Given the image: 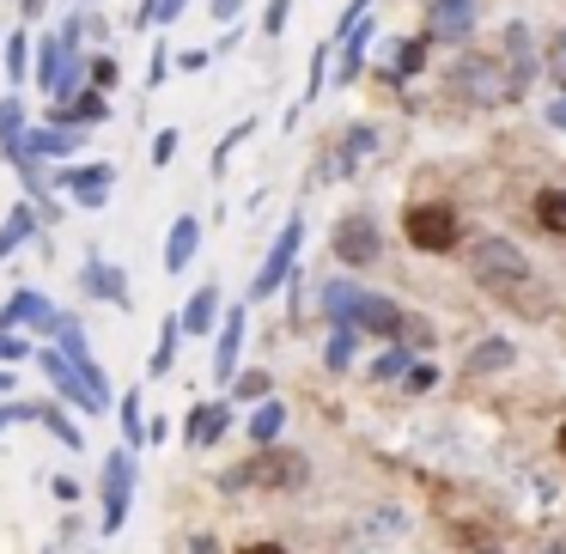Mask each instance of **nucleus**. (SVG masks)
<instances>
[{
    "label": "nucleus",
    "instance_id": "nucleus-1",
    "mask_svg": "<svg viewBox=\"0 0 566 554\" xmlns=\"http://www.w3.org/2000/svg\"><path fill=\"white\" fill-rule=\"evenodd\" d=\"M469 274H475V286L481 293H493L500 305H524L530 317H542V286H536V274H530V257L517 244H505V238H475L469 244Z\"/></svg>",
    "mask_w": 566,
    "mask_h": 554
},
{
    "label": "nucleus",
    "instance_id": "nucleus-2",
    "mask_svg": "<svg viewBox=\"0 0 566 554\" xmlns=\"http://www.w3.org/2000/svg\"><path fill=\"white\" fill-rule=\"evenodd\" d=\"M311 481V463L305 451H293V445H256V457L238 469H226L220 488L226 493H244V488H262V493H298Z\"/></svg>",
    "mask_w": 566,
    "mask_h": 554
},
{
    "label": "nucleus",
    "instance_id": "nucleus-3",
    "mask_svg": "<svg viewBox=\"0 0 566 554\" xmlns=\"http://www.w3.org/2000/svg\"><path fill=\"white\" fill-rule=\"evenodd\" d=\"M402 232L415 250H427V257H451L457 244H463V220H457V208H444V201H415V208L402 213Z\"/></svg>",
    "mask_w": 566,
    "mask_h": 554
},
{
    "label": "nucleus",
    "instance_id": "nucleus-4",
    "mask_svg": "<svg viewBox=\"0 0 566 554\" xmlns=\"http://www.w3.org/2000/svg\"><path fill=\"white\" fill-rule=\"evenodd\" d=\"M50 335H55V347H62L67 354V366L80 372V378L92 384V396H98V403H111V378H104V366L98 359H92V347H86V330H80V317H67V311H55V323H50Z\"/></svg>",
    "mask_w": 566,
    "mask_h": 554
},
{
    "label": "nucleus",
    "instance_id": "nucleus-5",
    "mask_svg": "<svg viewBox=\"0 0 566 554\" xmlns=\"http://www.w3.org/2000/svg\"><path fill=\"white\" fill-rule=\"evenodd\" d=\"M38 366H43V378H50L55 403L80 408V415H104V403H98V396H92V384L80 378L74 366H67V354H62V347H38Z\"/></svg>",
    "mask_w": 566,
    "mask_h": 554
},
{
    "label": "nucleus",
    "instance_id": "nucleus-6",
    "mask_svg": "<svg viewBox=\"0 0 566 554\" xmlns=\"http://www.w3.org/2000/svg\"><path fill=\"white\" fill-rule=\"evenodd\" d=\"M98 493H104V536H111V530H123V518H128V493H135V457H128V445L104 457V481H98Z\"/></svg>",
    "mask_w": 566,
    "mask_h": 554
},
{
    "label": "nucleus",
    "instance_id": "nucleus-7",
    "mask_svg": "<svg viewBox=\"0 0 566 554\" xmlns=\"http://www.w3.org/2000/svg\"><path fill=\"white\" fill-rule=\"evenodd\" d=\"M298 244H305V220H286V226H281V238H274V250H269V262H262L256 281H250V299H274V286H286Z\"/></svg>",
    "mask_w": 566,
    "mask_h": 554
},
{
    "label": "nucleus",
    "instance_id": "nucleus-8",
    "mask_svg": "<svg viewBox=\"0 0 566 554\" xmlns=\"http://www.w3.org/2000/svg\"><path fill=\"white\" fill-rule=\"evenodd\" d=\"M335 257L347 262V269H366V262H378L384 257V232L371 226V213H347L342 226H335Z\"/></svg>",
    "mask_w": 566,
    "mask_h": 554
},
{
    "label": "nucleus",
    "instance_id": "nucleus-9",
    "mask_svg": "<svg viewBox=\"0 0 566 554\" xmlns=\"http://www.w3.org/2000/svg\"><path fill=\"white\" fill-rule=\"evenodd\" d=\"M451 92H457V98H469V104H481V111H493V104L512 98L505 74H500V67H488V62H457L451 67Z\"/></svg>",
    "mask_w": 566,
    "mask_h": 554
},
{
    "label": "nucleus",
    "instance_id": "nucleus-10",
    "mask_svg": "<svg viewBox=\"0 0 566 554\" xmlns=\"http://www.w3.org/2000/svg\"><path fill=\"white\" fill-rule=\"evenodd\" d=\"M55 189H67L80 208H104L116 189V165H67V171H55Z\"/></svg>",
    "mask_w": 566,
    "mask_h": 554
},
{
    "label": "nucleus",
    "instance_id": "nucleus-11",
    "mask_svg": "<svg viewBox=\"0 0 566 554\" xmlns=\"http://www.w3.org/2000/svg\"><path fill=\"white\" fill-rule=\"evenodd\" d=\"M80 286H86L98 305H116V311H128L135 299H128V274L116 269V262H104V257H92L86 269H80Z\"/></svg>",
    "mask_w": 566,
    "mask_h": 554
},
{
    "label": "nucleus",
    "instance_id": "nucleus-12",
    "mask_svg": "<svg viewBox=\"0 0 566 554\" xmlns=\"http://www.w3.org/2000/svg\"><path fill=\"white\" fill-rule=\"evenodd\" d=\"M354 330H366V335H390L396 342V330H402V305L396 299H384V293H359V305H354Z\"/></svg>",
    "mask_w": 566,
    "mask_h": 554
},
{
    "label": "nucleus",
    "instance_id": "nucleus-13",
    "mask_svg": "<svg viewBox=\"0 0 566 554\" xmlns=\"http://www.w3.org/2000/svg\"><path fill=\"white\" fill-rule=\"evenodd\" d=\"M19 147H25V159H62V153H80L86 147V128H25V140H19Z\"/></svg>",
    "mask_w": 566,
    "mask_h": 554
},
{
    "label": "nucleus",
    "instance_id": "nucleus-14",
    "mask_svg": "<svg viewBox=\"0 0 566 554\" xmlns=\"http://www.w3.org/2000/svg\"><path fill=\"white\" fill-rule=\"evenodd\" d=\"M25 323H38V330H50V323H55V305L43 293H31V286L0 305V330H25Z\"/></svg>",
    "mask_w": 566,
    "mask_h": 554
},
{
    "label": "nucleus",
    "instance_id": "nucleus-15",
    "mask_svg": "<svg viewBox=\"0 0 566 554\" xmlns=\"http://www.w3.org/2000/svg\"><path fill=\"white\" fill-rule=\"evenodd\" d=\"M530 74H536V55H530V31L512 25L505 31V86H512V98H524Z\"/></svg>",
    "mask_w": 566,
    "mask_h": 554
},
{
    "label": "nucleus",
    "instance_id": "nucleus-16",
    "mask_svg": "<svg viewBox=\"0 0 566 554\" xmlns=\"http://www.w3.org/2000/svg\"><path fill=\"white\" fill-rule=\"evenodd\" d=\"M469 25H475V0H432V38L463 43Z\"/></svg>",
    "mask_w": 566,
    "mask_h": 554
},
{
    "label": "nucleus",
    "instance_id": "nucleus-17",
    "mask_svg": "<svg viewBox=\"0 0 566 554\" xmlns=\"http://www.w3.org/2000/svg\"><path fill=\"white\" fill-rule=\"evenodd\" d=\"M104 116H111V98H104L98 86L74 92L67 104H55V128H86V123H104Z\"/></svg>",
    "mask_w": 566,
    "mask_h": 554
},
{
    "label": "nucleus",
    "instance_id": "nucleus-18",
    "mask_svg": "<svg viewBox=\"0 0 566 554\" xmlns=\"http://www.w3.org/2000/svg\"><path fill=\"white\" fill-rule=\"evenodd\" d=\"M196 250H201V220H196V213H184V220L171 226V238H165V269L184 274L189 262H196Z\"/></svg>",
    "mask_w": 566,
    "mask_h": 554
},
{
    "label": "nucleus",
    "instance_id": "nucleus-19",
    "mask_svg": "<svg viewBox=\"0 0 566 554\" xmlns=\"http://www.w3.org/2000/svg\"><path fill=\"white\" fill-rule=\"evenodd\" d=\"M226 427H232V408H226V403H201V408H189L184 439H189V445H213Z\"/></svg>",
    "mask_w": 566,
    "mask_h": 554
},
{
    "label": "nucleus",
    "instance_id": "nucleus-20",
    "mask_svg": "<svg viewBox=\"0 0 566 554\" xmlns=\"http://www.w3.org/2000/svg\"><path fill=\"white\" fill-rule=\"evenodd\" d=\"M213 317H220V286L201 281L196 293H189V305H184V317H177V323H184V335H208Z\"/></svg>",
    "mask_w": 566,
    "mask_h": 554
},
{
    "label": "nucleus",
    "instance_id": "nucleus-21",
    "mask_svg": "<svg viewBox=\"0 0 566 554\" xmlns=\"http://www.w3.org/2000/svg\"><path fill=\"white\" fill-rule=\"evenodd\" d=\"M25 98H0V159L7 165H19L25 159Z\"/></svg>",
    "mask_w": 566,
    "mask_h": 554
},
{
    "label": "nucleus",
    "instance_id": "nucleus-22",
    "mask_svg": "<svg viewBox=\"0 0 566 554\" xmlns=\"http://www.w3.org/2000/svg\"><path fill=\"white\" fill-rule=\"evenodd\" d=\"M238 347H244V311H232L220 330V347H213V378L232 384L238 378Z\"/></svg>",
    "mask_w": 566,
    "mask_h": 554
},
{
    "label": "nucleus",
    "instance_id": "nucleus-23",
    "mask_svg": "<svg viewBox=\"0 0 566 554\" xmlns=\"http://www.w3.org/2000/svg\"><path fill=\"white\" fill-rule=\"evenodd\" d=\"M43 226H38V208H31V201H19L13 213H7V220H0V262L13 257L19 244H25V238H38Z\"/></svg>",
    "mask_w": 566,
    "mask_h": 554
},
{
    "label": "nucleus",
    "instance_id": "nucleus-24",
    "mask_svg": "<svg viewBox=\"0 0 566 554\" xmlns=\"http://www.w3.org/2000/svg\"><path fill=\"white\" fill-rule=\"evenodd\" d=\"M366 153H378V128H366V123H354L342 140H335V171H354Z\"/></svg>",
    "mask_w": 566,
    "mask_h": 554
},
{
    "label": "nucleus",
    "instance_id": "nucleus-25",
    "mask_svg": "<svg viewBox=\"0 0 566 554\" xmlns=\"http://www.w3.org/2000/svg\"><path fill=\"white\" fill-rule=\"evenodd\" d=\"M38 420L55 432V445H67V451H86V432H80L74 420H67V408H62V403H43V408H38Z\"/></svg>",
    "mask_w": 566,
    "mask_h": 554
},
{
    "label": "nucleus",
    "instance_id": "nucleus-26",
    "mask_svg": "<svg viewBox=\"0 0 566 554\" xmlns=\"http://www.w3.org/2000/svg\"><path fill=\"white\" fill-rule=\"evenodd\" d=\"M342 43H347V50H342V62H335V80H354V74H359V55L371 50V25H366V19H359V25L347 31Z\"/></svg>",
    "mask_w": 566,
    "mask_h": 554
},
{
    "label": "nucleus",
    "instance_id": "nucleus-27",
    "mask_svg": "<svg viewBox=\"0 0 566 554\" xmlns=\"http://www.w3.org/2000/svg\"><path fill=\"white\" fill-rule=\"evenodd\" d=\"M354 305H359V286L354 281H323V311H329L335 323L354 317Z\"/></svg>",
    "mask_w": 566,
    "mask_h": 554
},
{
    "label": "nucleus",
    "instance_id": "nucleus-28",
    "mask_svg": "<svg viewBox=\"0 0 566 554\" xmlns=\"http://www.w3.org/2000/svg\"><path fill=\"white\" fill-rule=\"evenodd\" d=\"M281 427H286V408L281 403H262L256 415H250V445H274V439H281Z\"/></svg>",
    "mask_w": 566,
    "mask_h": 554
},
{
    "label": "nucleus",
    "instance_id": "nucleus-29",
    "mask_svg": "<svg viewBox=\"0 0 566 554\" xmlns=\"http://www.w3.org/2000/svg\"><path fill=\"white\" fill-rule=\"evenodd\" d=\"M177 335H184V323H177V317H165L159 347H153V359H147V378H165V372H171V359H177Z\"/></svg>",
    "mask_w": 566,
    "mask_h": 554
},
{
    "label": "nucleus",
    "instance_id": "nucleus-30",
    "mask_svg": "<svg viewBox=\"0 0 566 554\" xmlns=\"http://www.w3.org/2000/svg\"><path fill=\"white\" fill-rule=\"evenodd\" d=\"M536 220H542V232L566 238V189H542V196H536Z\"/></svg>",
    "mask_w": 566,
    "mask_h": 554
},
{
    "label": "nucleus",
    "instance_id": "nucleus-31",
    "mask_svg": "<svg viewBox=\"0 0 566 554\" xmlns=\"http://www.w3.org/2000/svg\"><path fill=\"white\" fill-rule=\"evenodd\" d=\"M123 439L147 445V415H140V390H123Z\"/></svg>",
    "mask_w": 566,
    "mask_h": 554
},
{
    "label": "nucleus",
    "instance_id": "nucleus-32",
    "mask_svg": "<svg viewBox=\"0 0 566 554\" xmlns=\"http://www.w3.org/2000/svg\"><path fill=\"white\" fill-rule=\"evenodd\" d=\"M354 347H359V330H354V323H335V335H329V366L342 372L347 359H354Z\"/></svg>",
    "mask_w": 566,
    "mask_h": 554
},
{
    "label": "nucleus",
    "instance_id": "nucleus-33",
    "mask_svg": "<svg viewBox=\"0 0 566 554\" xmlns=\"http://www.w3.org/2000/svg\"><path fill=\"white\" fill-rule=\"evenodd\" d=\"M542 67H548V80L560 86V98H566V31H554V38H548V55H542Z\"/></svg>",
    "mask_w": 566,
    "mask_h": 554
},
{
    "label": "nucleus",
    "instance_id": "nucleus-34",
    "mask_svg": "<svg viewBox=\"0 0 566 554\" xmlns=\"http://www.w3.org/2000/svg\"><path fill=\"white\" fill-rule=\"evenodd\" d=\"M420 62H427V38H408V43H396V80L420 74Z\"/></svg>",
    "mask_w": 566,
    "mask_h": 554
},
{
    "label": "nucleus",
    "instance_id": "nucleus-35",
    "mask_svg": "<svg viewBox=\"0 0 566 554\" xmlns=\"http://www.w3.org/2000/svg\"><path fill=\"white\" fill-rule=\"evenodd\" d=\"M25 67H31V38H25V31H13V38H7V74L25 80Z\"/></svg>",
    "mask_w": 566,
    "mask_h": 554
},
{
    "label": "nucleus",
    "instance_id": "nucleus-36",
    "mask_svg": "<svg viewBox=\"0 0 566 554\" xmlns=\"http://www.w3.org/2000/svg\"><path fill=\"white\" fill-rule=\"evenodd\" d=\"M396 342L415 354V347H432V323L427 317H402V330H396Z\"/></svg>",
    "mask_w": 566,
    "mask_h": 554
},
{
    "label": "nucleus",
    "instance_id": "nucleus-37",
    "mask_svg": "<svg viewBox=\"0 0 566 554\" xmlns=\"http://www.w3.org/2000/svg\"><path fill=\"white\" fill-rule=\"evenodd\" d=\"M512 359V342H481V354L469 359V372H493V366H505Z\"/></svg>",
    "mask_w": 566,
    "mask_h": 554
},
{
    "label": "nucleus",
    "instance_id": "nucleus-38",
    "mask_svg": "<svg viewBox=\"0 0 566 554\" xmlns=\"http://www.w3.org/2000/svg\"><path fill=\"white\" fill-rule=\"evenodd\" d=\"M232 396H244V403L269 396V372H238V378H232Z\"/></svg>",
    "mask_w": 566,
    "mask_h": 554
},
{
    "label": "nucleus",
    "instance_id": "nucleus-39",
    "mask_svg": "<svg viewBox=\"0 0 566 554\" xmlns=\"http://www.w3.org/2000/svg\"><path fill=\"white\" fill-rule=\"evenodd\" d=\"M116 80H123V67H116L111 55H92V86H98V92H111Z\"/></svg>",
    "mask_w": 566,
    "mask_h": 554
},
{
    "label": "nucleus",
    "instance_id": "nucleus-40",
    "mask_svg": "<svg viewBox=\"0 0 566 554\" xmlns=\"http://www.w3.org/2000/svg\"><path fill=\"white\" fill-rule=\"evenodd\" d=\"M250 128H256V123H238V128H232V135H226V140H220V153H213V177H220V171H226V159H232V147H238V140H250Z\"/></svg>",
    "mask_w": 566,
    "mask_h": 554
},
{
    "label": "nucleus",
    "instance_id": "nucleus-41",
    "mask_svg": "<svg viewBox=\"0 0 566 554\" xmlns=\"http://www.w3.org/2000/svg\"><path fill=\"white\" fill-rule=\"evenodd\" d=\"M25 354H38V347H25V335H19V330H0V359H7V366L25 359Z\"/></svg>",
    "mask_w": 566,
    "mask_h": 554
},
{
    "label": "nucleus",
    "instance_id": "nucleus-42",
    "mask_svg": "<svg viewBox=\"0 0 566 554\" xmlns=\"http://www.w3.org/2000/svg\"><path fill=\"white\" fill-rule=\"evenodd\" d=\"M286 13H293V0H269V13H262V31H269V38H281V31H286Z\"/></svg>",
    "mask_w": 566,
    "mask_h": 554
},
{
    "label": "nucleus",
    "instance_id": "nucleus-43",
    "mask_svg": "<svg viewBox=\"0 0 566 554\" xmlns=\"http://www.w3.org/2000/svg\"><path fill=\"white\" fill-rule=\"evenodd\" d=\"M177 159V128H159L153 135V165H171Z\"/></svg>",
    "mask_w": 566,
    "mask_h": 554
},
{
    "label": "nucleus",
    "instance_id": "nucleus-44",
    "mask_svg": "<svg viewBox=\"0 0 566 554\" xmlns=\"http://www.w3.org/2000/svg\"><path fill=\"white\" fill-rule=\"evenodd\" d=\"M323 67H329V50H317V55H311V86H305V104L323 92Z\"/></svg>",
    "mask_w": 566,
    "mask_h": 554
},
{
    "label": "nucleus",
    "instance_id": "nucleus-45",
    "mask_svg": "<svg viewBox=\"0 0 566 554\" xmlns=\"http://www.w3.org/2000/svg\"><path fill=\"white\" fill-rule=\"evenodd\" d=\"M165 74H171V50H153V62H147V86H159Z\"/></svg>",
    "mask_w": 566,
    "mask_h": 554
},
{
    "label": "nucleus",
    "instance_id": "nucleus-46",
    "mask_svg": "<svg viewBox=\"0 0 566 554\" xmlns=\"http://www.w3.org/2000/svg\"><path fill=\"white\" fill-rule=\"evenodd\" d=\"M408 366V347H396V354H384L378 359V366H371V372H378V378H396V372H402Z\"/></svg>",
    "mask_w": 566,
    "mask_h": 554
},
{
    "label": "nucleus",
    "instance_id": "nucleus-47",
    "mask_svg": "<svg viewBox=\"0 0 566 554\" xmlns=\"http://www.w3.org/2000/svg\"><path fill=\"white\" fill-rule=\"evenodd\" d=\"M50 493H55L62 505H74V500H80V481H74V475H55V481H50Z\"/></svg>",
    "mask_w": 566,
    "mask_h": 554
},
{
    "label": "nucleus",
    "instance_id": "nucleus-48",
    "mask_svg": "<svg viewBox=\"0 0 566 554\" xmlns=\"http://www.w3.org/2000/svg\"><path fill=\"white\" fill-rule=\"evenodd\" d=\"M432 384H439V372H432V366H415V372H408V390H432Z\"/></svg>",
    "mask_w": 566,
    "mask_h": 554
},
{
    "label": "nucleus",
    "instance_id": "nucleus-49",
    "mask_svg": "<svg viewBox=\"0 0 566 554\" xmlns=\"http://www.w3.org/2000/svg\"><path fill=\"white\" fill-rule=\"evenodd\" d=\"M213 62V50H177V67H189V74H196V67H208Z\"/></svg>",
    "mask_w": 566,
    "mask_h": 554
},
{
    "label": "nucleus",
    "instance_id": "nucleus-50",
    "mask_svg": "<svg viewBox=\"0 0 566 554\" xmlns=\"http://www.w3.org/2000/svg\"><path fill=\"white\" fill-rule=\"evenodd\" d=\"M238 7H244V0H213V19H220V25H232Z\"/></svg>",
    "mask_w": 566,
    "mask_h": 554
},
{
    "label": "nucleus",
    "instance_id": "nucleus-51",
    "mask_svg": "<svg viewBox=\"0 0 566 554\" xmlns=\"http://www.w3.org/2000/svg\"><path fill=\"white\" fill-rule=\"evenodd\" d=\"M238 554H286V548H281V542H244Z\"/></svg>",
    "mask_w": 566,
    "mask_h": 554
},
{
    "label": "nucleus",
    "instance_id": "nucleus-52",
    "mask_svg": "<svg viewBox=\"0 0 566 554\" xmlns=\"http://www.w3.org/2000/svg\"><path fill=\"white\" fill-rule=\"evenodd\" d=\"M189 554H220V542H213V536H196V542H189Z\"/></svg>",
    "mask_w": 566,
    "mask_h": 554
},
{
    "label": "nucleus",
    "instance_id": "nucleus-53",
    "mask_svg": "<svg viewBox=\"0 0 566 554\" xmlns=\"http://www.w3.org/2000/svg\"><path fill=\"white\" fill-rule=\"evenodd\" d=\"M548 123H554V128H566V98H560V104H548Z\"/></svg>",
    "mask_w": 566,
    "mask_h": 554
},
{
    "label": "nucleus",
    "instance_id": "nucleus-54",
    "mask_svg": "<svg viewBox=\"0 0 566 554\" xmlns=\"http://www.w3.org/2000/svg\"><path fill=\"white\" fill-rule=\"evenodd\" d=\"M0 396H13V372H0Z\"/></svg>",
    "mask_w": 566,
    "mask_h": 554
},
{
    "label": "nucleus",
    "instance_id": "nucleus-55",
    "mask_svg": "<svg viewBox=\"0 0 566 554\" xmlns=\"http://www.w3.org/2000/svg\"><path fill=\"white\" fill-rule=\"evenodd\" d=\"M554 445H560V457H566V427H560V439H554Z\"/></svg>",
    "mask_w": 566,
    "mask_h": 554
},
{
    "label": "nucleus",
    "instance_id": "nucleus-56",
    "mask_svg": "<svg viewBox=\"0 0 566 554\" xmlns=\"http://www.w3.org/2000/svg\"><path fill=\"white\" fill-rule=\"evenodd\" d=\"M140 7H153V0H140Z\"/></svg>",
    "mask_w": 566,
    "mask_h": 554
},
{
    "label": "nucleus",
    "instance_id": "nucleus-57",
    "mask_svg": "<svg viewBox=\"0 0 566 554\" xmlns=\"http://www.w3.org/2000/svg\"><path fill=\"white\" fill-rule=\"evenodd\" d=\"M50 554H55V548H50Z\"/></svg>",
    "mask_w": 566,
    "mask_h": 554
}]
</instances>
